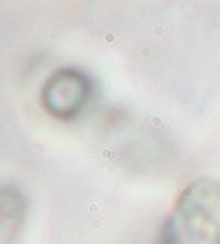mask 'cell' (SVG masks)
Wrapping results in <instances>:
<instances>
[{"label":"cell","instance_id":"obj_1","mask_svg":"<svg viewBox=\"0 0 220 244\" xmlns=\"http://www.w3.org/2000/svg\"><path fill=\"white\" fill-rule=\"evenodd\" d=\"M26 229V198L15 185H0V244H22Z\"/></svg>","mask_w":220,"mask_h":244}]
</instances>
